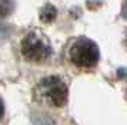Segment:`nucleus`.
<instances>
[{
	"label": "nucleus",
	"instance_id": "3",
	"mask_svg": "<svg viewBox=\"0 0 127 125\" xmlns=\"http://www.w3.org/2000/svg\"><path fill=\"white\" fill-rule=\"evenodd\" d=\"M43 94L54 107H63L67 101V87L59 77H47L40 84Z\"/></svg>",
	"mask_w": 127,
	"mask_h": 125
},
{
	"label": "nucleus",
	"instance_id": "1",
	"mask_svg": "<svg viewBox=\"0 0 127 125\" xmlns=\"http://www.w3.org/2000/svg\"><path fill=\"white\" fill-rule=\"evenodd\" d=\"M100 51L94 41L89 39L76 40L70 48V60L77 67H94L98 61Z\"/></svg>",
	"mask_w": 127,
	"mask_h": 125
},
{
	"label": "nucleus",
	"instance_id": "2",
	"mask_svg": "<svg viewBox=\"0 0 127 125\" xmlns=\"http://www.w3.org/2000/svg\"><path fill=\"white\" fill-rule=\"evenodd\" d=\"M22 54L29 61H43L50 56V47L37 34L30 33L22 41Z\"/></svg>",
	"mask_w": 127,
	"mask_h": 125
},
{
	"label": "nucleus",
	"instance_id": "4",
	"mask_svg": "<svg viewBox=\"0 0 127 125\" xmlns=\"http://www.w3.org/2000/svg\"><path fill=\"white\" fill-rule=\"evenodd\" d=\"M57 16V10L53 4H46L40 10V20L43 23H50L53 21Z\"/></svg>",
	"mask_w": 127,
	"mask_h": 125
},
{
	"label": "nucleus",
	"instance_id": "7",
	"mask_svg": "<svg viewBox=\"0 0 127 125\" xmlns=\"http://www.w3.org/2000/svg\"><path fill=\"white\" fill-rule=\"evenodd\" d=\"M9 34H10V28L7 27V26H4V24H0V43L4 39H7Z\"/></svg>",
	"mask_w": 127,
	"mask_h": 125
},
{
	"label": "nucleus",
	"instance_id": "6",
	"mask_svg": "<svg viewBox=\"0 0 127 125\" xmlns=\"http://www.w3.org/2000/svg\"><path fill=\"white\" fill-rule=\"evenodd\" d=\"M33 124L34 125H54L52 119L47 118L46 115H41V114L33 115Z\"/></svg>",
	"mask_w": 127,
	"mask_h": 125
},
{
	"label": "nucleus",
	"instance_id": "5",
	"mask_svg": "<svg viewBox=\"0 0 127 125\" xmlns=\"http://www.w3.org/2000/svg\"><path fill=\"white\" fill-rule=\"evenodd\" d=\"M13 0H0V17H6L13 11Z\"/></svg>",
	"mask_w": 127,
	"mask_h": 125
},
{
	"label": "nucleus",
	"instance_id": "8",
	"mask_svg": "<svg viewBox=\"0 0 127 125\" xmlns=\"http://www.w3.org/2000/svg\"><path fill=\"white\" fill-rule=\"evenodd\" d=\"M3 117H4V105H3V101L0 98V121L3 119Z\"/></svg>",
	"mask_w": 127,
	"mask_h": 125
}]
</instances>
